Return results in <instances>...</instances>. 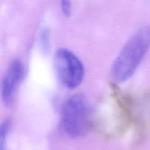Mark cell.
<instances>
[{"mask_svg":"<svg viewBox=\"0 0 150 150\" xmlns=\"http://www.w3.org/2000/svg\"><path fill=\"white\" fill-rule=\"evenodd\" d=\"M150 48V28H141L121 50L111 68L115 81L122 83L130 79L139 67Z\"/></svg>","mask_w":150,"mask_h":150,"instance_id":"obj_1","label":"cell"},{"mask_svg":"<svg viewBox=\"0 0 150 150\" xmlns=\"http://www.w3.org/2000/svg\"><path fill=\"white\" fill-rule=\"evenodd\" d=\"M61 125L64 133L71 138H79L86 134L89 128V108L84 95L76 94L64 103Z\"/></svg>","mask_w":150,"mask_h":150,"instance_id":"obj_2","label":"cell"},{"mask_svg":"<svg viewBox=\"0 0 150 150\" xmlns=\"http://www.w3.org/2000/svg\"><path fill=\"white\" fill-rule=\"evenodd\" d=\"M54 64L59 79L66 88L74 89L81 84L84 78V66L74 53L60 48L55 54Z\"/></svg>","mask_w":150,"mask_h":150,"instance_id":"obj_3","label":"cell"},{"mask_svg":"<svg viewBox=\"0 0 150 150\" xmlns=\"http://www.w3.org/2000/svg\"><path fill=\"white\" fill-rule=\"evenodd\" d=\"M24 76V67L19 59L10 63L4 75L1 85V96L6 106H11L14 102L15 95L19 83Z\"/></svg>","mask_w":150,"mask_h":150,"instance_id":"obj_4","label":"cell"},{"mask_svg":"<svg viewBox=\"0 0 150 150\" xmlns=\"http://www.w3.org/2000/svg\"><path fill=\"white\" fill-rule=\"evenodd\" d=\"M10 127L11 120L10 119L4 120L0 124V150H6V142Z\"/></svg>","mask_w":150,"mask_h":150,"instance_id":"obj_5","label":"cell"},{"mask_svg":"<svg viewBox=\"0 0 150 150\" xmlns=\"http://www.w3.org/2000/svg\"><path fill=\"white\" fill-rule=\"evenodd\" d=\"M49 31L48 29H42L40 35V41L42 43V46L43 47L45 51L48 50L49 48V42H50V35Z\"/></svg>","mask_w":150,"mask_h":150,"instance_id":"obj_6","label":"cell"},{"mask_svg":"<svg viewBox=\"0 0 150 150\" xmlns=\"http://www.w3.org/2000/svg\"><path fill=\"white\" fill-rule=\"evenodd\" d=\"M60 1H61V8L63 14L68 17L71 14V0H60Z\"/></svg>","mask_w":150,"mask_h":150,"instance_id":"obj_7","label":"cell"}]
</instances>
